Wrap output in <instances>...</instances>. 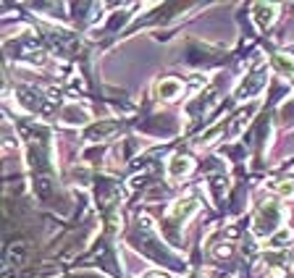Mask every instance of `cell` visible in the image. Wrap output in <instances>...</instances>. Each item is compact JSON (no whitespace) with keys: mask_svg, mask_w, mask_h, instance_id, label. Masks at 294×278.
<instances>
[{"mask_svg":"<svg viewBox=\"0 0 294 278\" xmlns=\"http://www.w3.org/2000/svg\"><path fill=\"white\" fill-rule=\"evenodd\" d=\"M291 192H294L291 184H284V187H281V194H291Z\"/></svg>","mask_w":294,"mask_h":278,"instance_id":"cell-2","label":"cell"},{"mask_svg":"<svg viewBox=\"0 0 294 278\" xmlns=\"http://www.w3.org/2000/svg\"><path fill=\"white\" fill-rule=\"evenodd\" d=\"M176 89H179V84H176V82H171V84H163V87H160L163 95H173Z\"/></svg>","mask_w":294,"mask_h":278,"instance_id":"cell-1","label":"cell"}]
</instances>
